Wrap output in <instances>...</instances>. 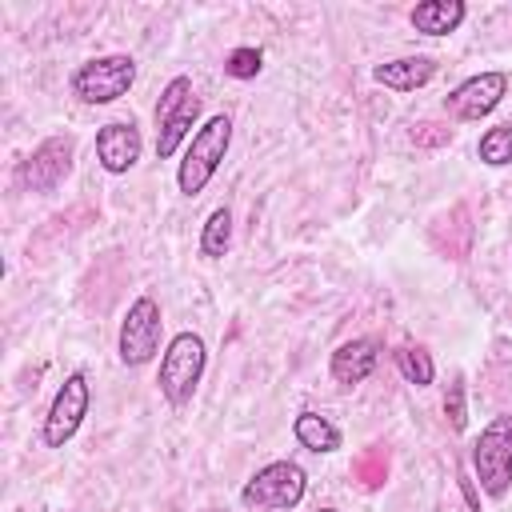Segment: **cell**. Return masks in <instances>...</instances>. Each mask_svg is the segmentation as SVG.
Returning a JSON list of instances; mask_svg holds the SVG:
<instances>
[{
	"instance_id": "cell-1",
	"label": "cell",
	"mask_w": 512,
	"mask_h": 512,
	"mask_svg": "<svg viewBox=\"0 0 512 512\" xmlns=\"http://www.w3.org/2000/svg\"><path fill=\"white\" fill-rule=\"evenodd\" d=\"M228 144H232V120L224 112L208 116L204 128H196V136H192V144H188V152L176 168V184H180L184 196H200L208 188V180L216 176Z\"/></svg>"
},
{
	"instance_id": "cell-2",
	"label": "cell",
	"mask_w": 512,
	"mask_h": 512,
	"mask_svg": "<svg viewBox=\"0 0 512 512\" xmlns=\"http://www.w3.org/2000/svg\"><path fill=\"white\" fill-rule=\"evenodd\" d=\"M204 360H208V352H204V340L196 332H176L168 340V348L160 356L156 384H160V392H164V400L172 408H184L192 400V392H196V384L204 376Z\"/></svg>"
},
{
	"instance_id": "cell-3",
	"label": "cell",
	"mask_w": 512,
	"mask_h": 512,
	"mask_svg": "<svg viewBox=\"0 0 512 512\" xmlns=\"http://www.w3.org/2000/svg\"><path fill=\"white\" fill-rule=\"evenodd\" d=\"M196 116H200V96H196L192 80L188 76H172L168 88L156 100V156L160 160L176 156V148L192 132Z\"/></svg>"
},
{
	"instance_id": "cell-4",
	"label": "cell",
	"mask_w": 512,
	"mask_h": 512,
	"mask_svg": "<svg viewBox=\"0 0 512 512\" xmlns=\"http://www.w3.org/2000/svg\"><path fill=\"white\" fill-rule=\"evenodd\" d=\"M472 472L480 488L500 500L512 488V416H496L472 444Z\"/></svg>"
},
{
	"instance_id": "cell-5",
	"label": "cell",
	"mask_w": 512,
	"mask_h": 512,
	"mask_svg": "<svg viewBox=\"0 0 512 512\" xmlns=\"http://www.w3.org/2000/svg\"><path fill=\"white\" fill-rule=\"evenodd\" d=\"M132 84H136V60L124 52L84 60L72 72V96L84 104H112V100L128 96Z\"/></svg>"
},
{
	"instance_id": "cell-6",
	"label": "cell",
	"mask_w": 512,
	"mask_h": 512,
	"mask_svg": "<svg viewBox=\"0 0 512 512\" xmlns=\"http://www.w3.org/2000/svg\"><path fill=\"white\" fill-rule=\"evenodd\" d=\"M304 488H308V476L300 464L292 460H272L264 464L244 488H240V500L248 508H268V512H288L304 500Z\"/></svg>"
},
{
	"instance_id": "cell-7",
	"label": "cell",
	"mask_w": 512,
	"mask_h": 512,
	"mask_svg": "<svg viewBox=\"0 0 512 512\" xmlns=\"http://www.w3.org/2000/svg\"><path fill=\"white\" fill-rule=\"evenodd\" d=\"M72 152H76V140H72L68 132L40 140V144L16 164V184H20L24 192H56V188L64 184V176L72 172Z\"/></svg>"
},
{
	"instance_id": "cell-8",
	"label": "cell",
	"mask_w": 512,
	"mask_h": 512,
	"mask_svg": "<svg viewBox=\"0 0 512 512\" xmlns=\"http://www.w3.org/2000/svg\"><path fill=\"white\" fill-rule=\"evenodd\" d=\"M160 332H164V320H160V304L152 296H136L120 320V360L140 368L156 356L160 348Z\"/></svg>"
},
{
	"instance_id": "cell-9",
	"label": "cell",
	"mask_w": 512,
	"mask_h": 512,
	"mask_svg": "<svg viewBox=\"0 0 512 512\" xmlns=\"http://www.w3.org/2000/svg\"><path fill=\"white\" fill-rule=\"evenodd\" d=\"M88 404H92L88 376H84V372H68L64 384L56 388V396H52L48 416H44V444H48V448H64V444L76 436V428L84 424Z\"/></svg>"
},
{
	"instance_id": "cell-10",
	"label": "cell",
	"mask_w": 512,
	"mask_h": 512,
	"mask_svg": "<svg viewBox=\"0 0 512 512\" xmlns=\"http://www.w3.org/2000/svg\"><path fill=\"white\" fill-rule=\"evenodd\" d=\"M504 92H508V76L504 72H476V76H468L464 84H456L444 96V112L452 120H460V124H472V120H484L488 112H496Z\"/></svg>"
},
{
	"instance_id": "cell-11",
	"label": "cell",
	"mask_w": 512,
	"mask_h": 512,
	"mask_svg": "<svg viewBox=\"0 0 512 512\" xmlns=\"http://www.w3.org/2000/svg\"><path fill=\"white\" fill-rule=\"evenodd\" d=\"M140 148H144V140H140L136 120H112L96 132V160L112 176H124L128 168H136Z\"/></svg>"
},
{
	"instance_id": "cell-12",
	"label": "cell",
	"mask_w": 512,
	"mask_h": 512,
	"mask_svg": "<svg viewBox=\"0 0 512 512\" xmlns=\"http://www.w3.org/2000/svg\"><path fill=\"white\" fill-rule=\"evenodd\" d=\"M376 360H380V344H376L372 336H356V340H344V344L332 352L328 372H332L336 384L352 388V384H364V380L372 376Z\"/></svg>"
},
{
	"instance_id": "cell-13",
	"label": "cell",
	"mask_w": 512,
	"mask_h": 512,
	"mask_svg": "<svg viewBox=\"0 0 512 512\" xmlns=\"http://www.w3.org/2000/svg\"><path fill=\"white\" fill-rule=\"evenodd\" d=\"M436 76V60L432 56H400V60H384L372 68V80L396 92H416Z\"/></svg>"
},
{
	"instance_id": "cell-14",
	"label": "cell",
	"mask_w": 512,
	"mask_h": 512,
	"mask_svg": "<svg viewBox=\"0 0 512 512\" xmlns=\"http://www.w3.org/2000/svg\"><path fill=\"white\" fill-rule=\"evenodd\" d=\"M464 16H468L464 0H420L408 12L412 28L424 32V36H448V32H456L464 24Z\"/></svg>"
},
{
	"instance_id": "cell-15",
	"label": "cell",
	"mask_w": 512,
	"mask_h": 512,
	"mask_svg": "<svg viewBox=\"0 0 512 512\" xmlns=\"http://www.w3.org/2000/svg\"><path fill=\"white\" fill-rule=\"evenodd\" d=\"M292 432L308 452H336L340 448V428L320 412H300L292 420Z\"/></svg>"
},
{
	"instance_id": "cell-16",
	"label": "cell",
	"mask_w": 512,
	"mask_h": 512,
	"mask_svg": "<svg viewBox=\"0 0 512 512\" xmlns=\"http://www.w3.org/2000/svg\"><path fill=\"white\" fill-rule=\"evenodd\" d=\"M232 244V212L228 208H216L208 220H204V232H200V252L208 260H220Z\"/></svg>"
},
{
	"instance_id": "cell-17",
	"label": "cell",
	"mask_w": 512,
	"mask_h": 512,
	"mask_svg": "<svg viewBox=\"0 0 512 512\" xmlns=\"http://www.w3.org/2000/svg\"><path fill=\"white\" fill-rule=\"evenodd\" d=\"M396 356V368H400V376L408 380V384H416V388H428L432 384V376H436V364H432V356L416 344H404V348H396L392 352Z\"/></svg>"
},
{
	"instance_id": "cell-18",
	"label": "cell",
	"mask_w": 512,
	"mask_h": 512,
	"mask_svg": "<svg viewBox=\"0 0 512 512\" xmlns=\"http://www.w3.org/2000/svg\"><path fill=\"white\" fill-rule=\"evenodd\" d=\"M476 156H480L484 164H492V168L512 164V124L488 128V132L480 136V144H476Z\"/></svg>"
},
{
	"instance_id": "cell-19",
	"label": "cell",
	"mask_w": 512,
	"mask_h": 512,
	"mask_svg": "<svg viewBox=\"0 0 512 512\" xmlns=\"http://www.w3.org/2000/svg\"><path fill=\"white\" fill-rule=\"evenodd\" d=\"M352 472H356V480L368 488V492H376V488H384V480H388V452L384 448H364L360 456H356V464H352Z\"/></svg>"
},
{
	"instance_id": "cell-20",
	"label": "cell",
	"mask_w": 512,
	"mask_h": 512,
	"mask_svg": "<svg viewBox=\"0 0 512 512\" xmlns=\"http://www.w3.org/2000/svg\"><path fill=\"white\" fill-rule=\"evenodd\" d=\"M260 64H264L260 48H232L228 60H224V72H228L232 80H252V76L260 72Z\"/></svg>"
},
{
	"instance_id": "cell-21",
	"label": "cell",
	"mask_w": 512,
	"mask_h": 512,
	"mask_svg": "<svg viewBox=\"0 0 512 512\" xmlns=\"http://www.w3.org/2000/svg\"><path fill=\"white\" fill-rule=\"evenodd\" d=\"M408 136H412L416 148H444L452 140V128L448 124H436V120H420V124H412Z\"/></svg>"
},
{
	"instance_id": "cell-22",
	"label": "cell",
	"mask_w": 512,
	"mask_h": 512,
	"mask_svg": "<svg viewBox=\"0 0 512 512\" xmlns=\"http://www.w3.org/2000/svg\"><path fill=\"white\" fill-rule=\"evenodd\" d=\"M444 416L452 424V432H460L468 424V412H464V376H456L448 384V396H444Z\"/></svg>"
},
{
	"instance_id": "cell-23",
	"label": "cell",
	"mask_w": 512,
	"mask_h": 512,
	"mask_svg": "<svg viewBox=\"0 0 512 512\" xmlns=\"http://www.w3.org/2000/svg\"><path fill=\"white\" fill-rule=\"evenodd\" d=\"M316 512H336V508H316Z\"/></svg>"
},
{
	"instance_id": "cell-24",
	"label": "cell",
	"mask_w": 512,
	"mask_h": 512,
	"mask_svg": "<svg viewBox=\"0 0 512 512\" xmlns=\"http://www.w3.org/2000/svg\"><path fill=\"white\" fill-rule=\"evenodd\" d=\"M204 512H216V508H204Z\"/></svg>"
}]
</instances>
